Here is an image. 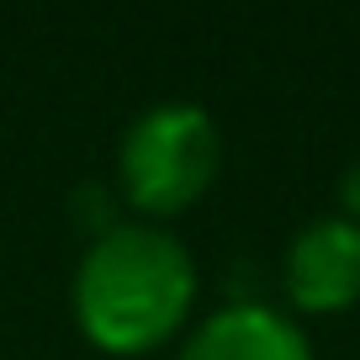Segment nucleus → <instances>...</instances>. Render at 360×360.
<instances>
[{
  "mask_svg": "<svg viewBox=\"0 0 360 360\" xmlns=\"http://www.w3.org/2000/svg\"><path fill=\"white\" fill-rule=\"evenodd\" d=\"M196 302V259L159 223H112L79 255L75 318L90 345L143 355L165 345Z\"/></svg>",
  "mask_w": 360,
  "mask_h": 360,
  "instance_id": "obj_1",
  "label": "nucleus"
},
{
  "mask_svg": "<svg viewBox=\"0 0 360 360\" xmlns=\"http://www.w3.org/2000/svg\"><path fill=\"white\" fill-rule=\"evenodd\" d=\"M223 143L217 127L202 106L191 101H159L143 117H133V127L122 133L117 148V175L122 191L138 212H180L212 186Z\"/></svg>",
  "mask_w": 360,
  "mask_h": 360,
  "instance_id": "obj_2",
  "label": "nucleus"
},
{
  "mask_svg": "<svg viewBox=\"0 0 360 360\" xmlns=\"http://www.w3.org/2000/svg\"><path fill=\"white\" fill-rule=\"evenodd\" d=\"M286 297L307 313H339L360 302V223L355 217H318L286 244L281 259Z\"/></svg>",
  "mask_w": 360,
  "mask_h": 360,
  "instance_id": "obj_3",
  "label": "nucleus"
},
{
  "mask_svg": "<svg viewBox=\"0 0 360 360\" xmlns=\"http://www.w3.org/2000/svg\"><path fill=\"white\" fill-rule=\"evenodd\" d=\"M180 360H313L302 328L265 302H233L191 328Z\"/></svg>",
  "mask_w": 360,
  "mask_h": 360,
  "instance_id": "obj_4",
  "label": "nucleus"
},
{
  "mask_svg": "<svg viewBox=\"0 0 360 360\" xmlns=\"http://www.w3.org/2000/svg\"><path fill=\"white\" fill-rule=\"evenodd\" d=\"M339 207H345V217H355V223H360V159L339 175Z\"/></svg>",
  "mask_w": 360,
  "mask_h": 360,
  "instance_id": "obj_5",
  "label": "nucleus"
}]
</instances>
